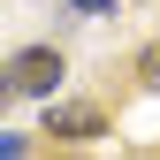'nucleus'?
Instances as JSON below:
<instances>
[{
  "label": "nucleus",
  "instance_id": "obj_3",
  "mask_svg": "<svg viewBox=\"0 0 160 160\" xmlns=\"http://www.w3.org/2000/svg\"><path fill=\"white\" fill-rule=\"evenodd\" d=\"M137 76H145V92H160V38H152L145 53H137Z\"/></svg>",
  "mask_w": 160,
  "mask_h": 160
},
{
  "label": "nucleus",
  "instance_id": "obj_1",
  "mask_svg": "<svg viewBox=\"0 0 160 160\" xmlns=\"http://www.w3.org/2000/svg\"><path fill=\"white\" fill-rule=\"evenodd\" d=\"M53 84H61V53H53V46H31V53H15V61H8V92L46 99Z\"/></svg>",
  "mask_w": 160,
  "mask_h": 160
},
{
  "label": "nucleus",
  "instance_id": "obj_4",
  "mask_svg": "<svg viewBox=\"0 0 160 160\" xmlns=\"http://www.w3.org/2000/svg\"><path fill=\"white\" fill-rule=\"evenodd\" d=\"M76 8H92V15H99V8H107V0H76Z\"/></svg>",
  "mask_w": 160,
  "mask_h": 160
},
{
  "label": "nucleus",
  "instance_id": "obj_2",
  "mask_svg": "<svg viewBox=\"0 0 160 160\" xmlns=\"http://www.w3.org/2000/svg\"><path fill=\"white\" fill-rule=\"evenodd\" d=\"M46 122H53V137H92V130H99V114H92V107H53Z\"/></svg>",
  "mask_w": 160,
  "mask_h": 160
}]
</instances>
